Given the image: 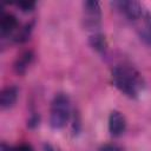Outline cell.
<instances>
[{
  "label": "cell",
  "mask_w": 151,
  "mask_h": 151,
  "mask_svg": "<svg viewBox=\"0 0 151 151\" xmlns=\"http://www.w3.org/2000/svg\"><path fill=\"white\" fill-rule=\"evenodd\" d=\"M113 6L131 22H137L144 14L143 6L140 2L134 0H123V1H114Z\"/></svg>",
  "instance_id": "277c9868"
},
{
  "label": "cell",
  "mask_w": 151,
  "mask_h": 151,
  "mask_svg": "<svg viewBox=\"0 0 151 151\" xmlns=\"http://www.w3.org/2000/svg\"><path fill=\"white\" fill-rule=\"evenodd\" d=\"M18 28V19L11 14V13H5L1 15V21H0V32L1 37L5 38L13 32H15Z\"/></svg>",
  "instance_id": "ba28073f"
},
{
  "label": "cell",
  "mask_w": 151,
  "mask_h": 151,
  "mask_svg": "<svg viewBox=\"0 0 151 151\" xmlns=\"http://www.w3.org/2000/svg\"><path fill=\"white\" fill-rule=\"evenodd\" d=\"M71 114V103L70 98L65 93L57 94L52 103H51V111H50V125L54 130L63 129Z\"/></svg>",
  "instance_id": "7a4b0ae2"
},
{
  "label": "cell",
  "mask_w": 151,
  "mask_h": 151,
  "mask_svg": "<svg viewBox=\"0 0 151 151\" xmlns=\"http://www.w3.org/2000/svg\"><path fill=\"white\" fill-rule=\"evenodd\" d=\"M33 29V22L31 24H27L25 25L22 28H20V31L14 35V41L15 42H25L29 39V35H31V32Z\"/></svg>",
  "instance_id": "8fae6325"
},
{
  "label": "cell",
  "mask_w": 151,
  "mask_h": 151,
  "mask_svg": "<svg viewBox=\"0 0 151 151\" xmlns=\"http://www.w3.org/2000/svg\"><path fill=\"white\" fill-rule=\"evenodd\" d=\"M44 151H54V149L52 147V145H51V144L45 143V144H44Z\"/></svg>",
  "instance_id": "e0dca14e"
},
{
  "label": "cell",
  "mask_w": 151,
  "mask_h": 151,
  "mask_svg": "<svg viewBox=\"0 0 151 151\" xmlns=\"http://www.w3.org/2000/svg\"><path fill=\"white\" fill-rule=\"evenodd\" d=\"M17 6L20 8V11L22 12H31L34 9L35 7V2L33 1H21V2H18Z\"/></svg>",
  "instance_id": "7c38bea8"
},
{
  "label": "cell",
  "mask_w": 151,
  "mask_h": 151,
  "mask_svg": "<svg viewBox=\"0 0 151 151\" xmlns=\"http://www.w3.org/2000/svg\"><path fill=\"white\" fill-rule=\"evenodd\" d=\"M12 151H34V149L32 147V145H31V144L22 143V144H19V145L12 146Z\"/></svg>",
  "instance_id": "4fadbf2b"
},
{
  "label": "cell",
  "mask_w": 151,
  "mask_h": 151,
  "mask_svg": "<svg viewBox=\"0 0 151 151\" xmlns=\"http://www.w3.org/2000/svg\"><path fill=\"white\" fill-rule=\"evenodd\" d=\"M136 27L140 40L151 46V13L144 12L140 20L136 22Z\"/></svg>",
  "instance_id": "8992f818"
},
{
  "label": "cell",
  "mask_w": 151,
  "mask_h": 151,
  "mask_svg": "<svg viewBox=\"0 0 151 151\" xmlns=\"http://www.w3.org/2000/svg\"><path fill=\"white\" fill-rule=\"evenodd\" d=\"M113 85L129 98H137L145 87L143 76L130 65H117L111 71Z\"/></svg>",
  "instance_id": "6da1fadb"
},
{
  "label": "cell",
  "mask_w": 151,
  "mask_h": 151,
  "mask_svg": "<svg viewBox=\"0 0 151 151\" xmlns=\"http://www.w3.org/2000/svg\"><path fill=\"white\" fill-rule=\"evenodd\" d=\"M18 88L15 86H7L1 91L0 94V106L2 110H7L14 106L18 99Z\"/></svg>",
  "instance_id": "52a82bcc"
},
{
  "label": "cell",
  "mask_w": 151,
  "mask_h": 151,
  "mask_svg": "<svg viewBox=\"0 0 151 151\" xmlns=\"http://www.w3.org/2000/svg\"><path fill=\"white\" fill-rule=\"evenodd\" d=\"M39 124V116L38 114H33L29 119H28V123H27V125L29 126V127H34V126H37Z\"/></svg>",
  "instance_id": "9a60e30c"
},
{
  "label": "cell",
  "mask_w": 151,
  "mask_h": 151,
  "mask_svg": "<svg viewBox=\"0 0 151 151\" xmlns=\"http://www.w3.org/2000/svg\"><path fill=\"white\" fill-rule=\"evenodd\" d=\"M98 151H123L119 146L117 145H113V144H106L104 146H101Z\"/></svg>",
  "instance_id": "5bb4252c"
},
{
  "label": "cell",
  "mask_w": 151,
  "mask_h": 151,
  "mask_svg": "<svg viewBox=\"0 0 151 151\" xmlns=\"http://www.w3.org/2000/svg\"><path fill=\"white\" fill-rule=\"evenodd\" d=\"M33 58H34V54H33L32 51L22 52L20 55H18V58L14 61V71L18 74H25L28 66L33 61Z\"/></svg>",
  "instance_id": "9c48e42d"
},
{
  "label": "cell",
  "mask_w": 151,
  "mask_h": 151,
  "mask_svg": "<svg viewBox=\"0 0 151 151\" xmlns=\"http://www.w3.org/2000/svg\"><path fill=\"white\" fill-rule=\"evenodd\" d=\"M101 25V11L98 1L87 0L83 2V27L97 33Z\"/></svg>",
  "instance_id": "3957f363"
},
{
  "label": "cell",
  "mask_w": 151,
  "mask_h": 151,
  "mask_svg": "<svg viewBox=\"0 0 151 151\" xmlns=\"http://www.w3.org/2000/svg\"><path fill=\"white\" fill-rule=\"evenodd\" d=\"M88 44L90 46L98 53H104L106 51V40H105V37L100 33V32H97V33H92L88 38Z\"/></svg>",
  "instance_id": "30bf717a"
},
{
  "label": "cell",
  "mask_w": 151,
  "mask_h": 151,
  "mask_svg": "<svg viewBox=\"0 0 151 151\" xmlns=\"http://www.w3.org/2000/svg\"><path fill=\"white\" fill-rule=\"evenodd\" d=\"M126 120L119 111H112L109 116V132L112 137H119L125 132Z\"/></svg>",
  "instance_id": "5b68a950"
},
{
  "label": "cell",
  "mask_w": 151,
  "mask_h": 151,
  "mask_svg": "<svg viewBox=\"0 0 151 151\" xmlns=\"http://www.w3.org/2000/svg\"><path fill=\"white\" fill-rule=\"evenodd\" d=\"M1 151H12V146L7 145L6 143H2L1 144Z\"/></svg>",
  "instance_id": "2e32d148"
}]
</instances>
